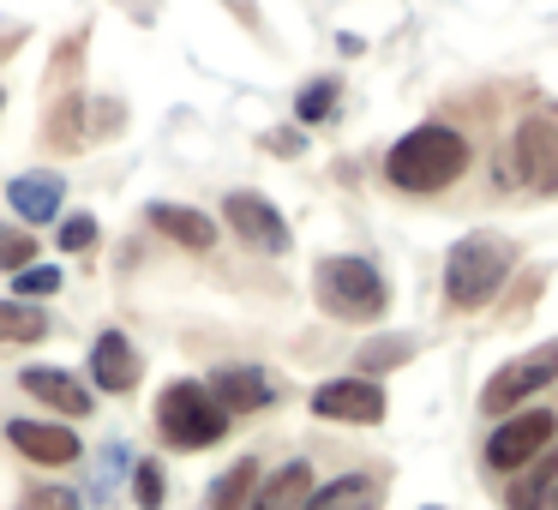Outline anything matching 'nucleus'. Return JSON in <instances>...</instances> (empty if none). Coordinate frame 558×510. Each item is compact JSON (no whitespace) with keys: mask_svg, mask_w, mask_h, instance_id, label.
<instances>
[{"mask_svg":"<svg viewBox=\"0 0 558 510\" xmlns=\"http://www.w3.org/2000/svg\"><path fill=\"white\" fill-rule=\"evenodd\" d=\"M19 510H78V493H66V486H31Z\"/></svg>","mask_w":558,"mask_h":510,"instance_id":"a878e982","label":"nucleus"},{"mask_svg":"<svg viewBox=\"0 0 558 510\" xmlns=\"http://www.w3.org/2000/svg\"><path fill=\"white\" fill-rule=\"evenodd\" d=\"M97 241V217H66L61 222V253H85Z\"/></svg>","mask_w":558,"mask_h":510,"instance_id":"bb28decb","label":"nucleus"},{"mask_svg":"<svg viewBox=\"0 0 558 510\" xmlns=\"http://www.w3.org/2000/svg\"><path fill=\"white\" fill-rule=\"evenodd\" d=\"M313 289H318V306H325L330 318H342V325H373V318L385 313V301H390L378 265H366V258H354V253L318 258Z\"/></svg>","mask_w":558,"mask_h":510,"instance_id":"7ed1b4c3","label":"nucleus"},{"mask_svg":"<svg viewBox=\"0 0 558 510\" xmlns=\"http://www.w3.org/2000/svg\"><path fill=\"white\" fill-rule=\"evenodd\" d=\"M13 289H19V301H25V294H54L61 289V270L54 265H25V270H13Z\"/></svg>","mask_w":558,"mask_h":510,"instance_id":"b1692460","label":"nucleus"},{"mask_svg":"<svg viewBox=\"0 0 558 510\" xmlns=\"http://www.w3.org/2000/svg\"><path fill=\"white\" fill-rule=\"evenodd\" d=\"M150 222H157L169 241L193 246V253H210L217 246V222L205 217V210H186V205H150Z\"/></svg>","mask_w":558,"mask_h":510,"instance_id":"dca6fc26","label":"nucleus"},{"mask_svg":"<svg viewBox=\"0 0 558 510\" xmlns=\"http://www.w3.org/2000/svg\"><path fill=\"white\" fill-rule=\"evenodd\" d=\"M253 486H258V462H253V457H241L229 474H217V481H210L205 510H241L246 498H253Z\"/></svg>","mask_w":558,"mask_h":510,"instance_id":"6ab92c4d","label":"nucleus"},{"mask_svg":"<svg viewBox=\"0 0 558 510\" xmlns=\"http://www.w3.org/2000/svg\"><path fill=\"white\" fill-rule=\"evenodd\" d=\"M205 390L229 414H258V409H270V402H277V385H270V373H258V366H217Z\"/></svg>","mask_w":558,"mask_h":510,"instance_id":"9d476101","label":"nucleus"},{"mask_svg":"<svg viewBox=\"0 0 558 510\" xmlns=\"http://www.w3.org/2000/svg\"><path fill=\"white\" fill-rule=\"evenodd\" d=\"M19 385H25L31 397H43L49 409H61V414H90V390L78 385L73 373H61V366H25Z\"/></svg>","mask_w":558,"mask_h":510,"instance_id":"2eb2a0df","label":"nucleus"},{"mask_svg":"<svg viewBox=\"0 0 558 510\" xmlns=\"http://www.w3.org/2000/svg\"><path fill=\"white\" fill-rule=\"evenodd\" d=\"M0 109H7V97H0Z\"/></svg>","mask_w":558,"mask_h":510,"instance_id":"c85d7f7f","label":"nucleus"},{"mask_svg":"<svg viewBox=\"0 0 558 510\" xmlns=\"http://www.w3.org/2000/svg\"><path fill=\"white\" fill-rule=\"evenodd\" d=\"M306 493H313V469H306V457H294V462H282L265 486H253V498H246L241 510H301Z\"/></svg>","mask_w":558,"mask_h":510,"instance_id":"4468645a","label":"nucleus"},{"mask_svg":"<svg viewBox=\"0 0 558 510\" xmlns=\"http://www.w3.org/2000/svg\"><path fill=\"white\" fill-rule=\"evenodd\" d=\"M157 426H162V438H169L174 450H210V445H222V433H229V409H222L205 385H186L181 378V385L162 390Z\"/></svg>","mask_w":558,"mask_h":510,"instance_id":"20e7f679","label":"nucleus"},{"mask_svg":"<svg viewBox=\"0 0 558 510\" xmlns=\"http://www.w3.org/2000/svg\"><path fill=\"white\" fill-rule=\"evenodd\" d=\"M553 433H558L553 409H522V414H510V421H498L493 438H486V469H498V474L522 469L529 457H541V450L553 445Z\"/></svg>","mask_w":558,"mask_h":510,"instance_id":"423d86ee","label":"nucleus"},{"mask_svg":"<svg viewBox=\"0 0 558 510\" xmlns=\"http://www.w3.org/2000/svg\"><path fill=\"white\" fill-rule=\"evenodd\" d=\"M301 510H378V481L373 474H342L330 486H313Z\"/></svg>","mask_w":558,"mask_h":510,"instance_id":"a211bd4d","label":"nucleus"},{"mask_svg":"<svg viewBox=\"0 0 558 510\" xmlns=\"http://www.w3.org/2000/svg\"><path fill=\"white\" fill-rule=\"evenodd\" d=\"M414 354V342L409 337H373L361 349V373H378V366H402Z\"/></svg>","mask_w":558,"mask_h":510,"instance_id":"4be33fe9","label":"nucleus"},{"mask_svg":"<svg viewBox=\"0 0 558 510\" xmlns=\"http://www.w3.org/2000/svg\"><path fill=\"white\" fill-rule=\"evenodd\" d=\"M330 109H337V78H313V85H306L301 97H294V114H301L306 126H318Z\"/></svg>","mask_w":558,"mask_h":510,"instance_id":"412c9836","label":"nucleus"},{"mask_svg":"<svg viewBox=\"0 0 558 510\" xmlns=\"http://www.w3.org/2000/svg\"><path fill=\"white\" fill-rule=\"evenodd\" d=\"M517 174L534 193H558V109H541L517 126Z\"/></svg>","mask_w":558,"mask_h":510,"instance_id":"1a4fd4ad","label":"nucleus"},{"mask_svg":"<svg viewBox=\"0 0 558 510\" xmlns=\"http://www.w3.org/2000/svg\"><path fill=\"white\" fill-rule=\"evenodd\" d=\"M222 217H229V229L241 234L253 253H265V258L289 253V222H282V210L270 205L265 193H229L222 198Z\"/></svg>","mask_w":558,"mask_h":510,"instance_id":"0eeeda50","label":"nucleus"},{"mask_svg":"<svg viewBox=\"0 0 558 510\" xmlns=\"http://www.w3.org/2000/svg\"><path fill=\"white\" fill-rule=\"evenodd\" d=\"M510 265H517V246H510L505 234H469V241H457L445 258V301L462 306V313L486 306L505 289Z\"/></svg>","mask_w":558,"mask_h":510,"instance_id":"f03ea898","label":"nucleus"},{"mask_svg":"<svg viewBox=\"0 0 558 510\" xmlns=\"http://www.w3.org/2000/svg\"><path fill=\"white\" fill-rule=\"evenodd\" d=\"M90 378H97V390H109V397H126V390L138 385V354L121 330H102L97 337V349H90Z\"/></svg>","mask_w":558,"mask_h":510,"instance_id":"f8f14e48","label":"nucleus"},{"mask_svg":"<svg viewBox=\"0 0 558 510\" xmlns=\"http://www.w3.org/2000/svg\"><path fill=\"white\" fill-rule=\"evenodd\" d=\"M390 409L385 385L373 378H330V385L313 390V414L318 421H349V426H378Z\"/></svg>","mask_w":558,"mask_h":510,"instance_id":"6e6552de","label":"nucleus"},{"mask_svg":"<svg viewBox=\"0 0 558 510\" xmlns=\"http://www.w3.org/2000/svg\"><path fill=\"white\" fill-rule=\"evenodd\" d=\"M553 481H558V445H546L541 457L522 462V481L505 493V505H510V510H546V493H553Z\"/></svg>","mask_w":558,"mask_h":510,"instance_id":"f3484780","label":"nucleus"},{"mask_svg":"<svg viewBox=\"0 0 558 510\" xmlns=\"http://www.w3.org/2000/svg\"><path fill=\"white\" fill-rule=\"evenodd\" d=\"M7 438H13L31 462H49V469H61V462L78 457V433L49 426V421H13V426H7Z\"/></svg>","mask_w":558,"mask_h":510,"instance_id":"ddd939ff","label":"nucleus"},{"mask_svg":"<svg viewBox=\"0 0 558 510\" xmlns=\"http://www.w3.org/2000/svg\"><path fill=\"white\" fill-rule=\"evenodd\" d=\"M61 198H66V181L54 169H31L7 186V205L19 210V222H54L61 217Z\"/></svg>","mask_w":558,"mask_h":510,"instance_id":"9b49d317","label":"nucleus"},{"mask_svg":"<svg viewBox=\"0 0 558 510\" xmlns=\"http://www.w3.org/2000/svg\"><path fill=\"white\" fill-rule=\"evenodd\" d=\"M546 510H558V481H553V493H546Z\"/></svg>","mask_w":558,"mask_h":510,"instance_id":"cd10ccee","label":"nucleus"},{"mask_svg":"<svg viewBox=\"0 0 558 510\" xmlns=\"http://www.w3.org/2000/svg\"><path fill=\"white\" fill-rule=\"evenodd\" d=\"M31 253H37V241L25 229H13V222H0V270H25Z\"/></svg>","mask_w":558,"mask_h":510,"instance_id":"5701e85b","label":"nucleus"},{"mask_svg":"<svg viewBox=\"0 0 558 510\" xmlns=\"http://www.w3.org/2000/svg\"><path fill=\"white\" fill-rule=\"evenodd\" d=\"M462 169H469V138L445 121H426L414 133H402L385 157V181L397 193H414V198L445 193L450 181H462Z\"/></svg>","mask_w":558,"mask_h":510,"instance_id":"f257e3e1","label":"nucleus"},{"mask_svg":"<svg viewBox=\"0 0 558 510\" xmlns=\"http://www.w3.org/2000/svg\"><path fill=\"white\" fill-rule=\"evenodd\" d=\"M133 498H138V510H162V469L157 462H138L133 469Z\"/></svg>","mask_w":558,"mask_h":510,"instance_id":"393cba45","label":"nucleus"},{"mask_svg":"<svg viewBox=\"0 0 558 510\" xmlns=\"http://www.w3.org/2000/svg\"><path fill=\"white\" fill-rule=\"evenodd\" d=\"M553 378H558V342H541V349L517 354V361H505L493 378H486L481 409L486 414H510V409H522L529 397H541Z\"/></svg>","mask_w":558,"mask_h":510,"instance_id":"39448f33","label":"nucleus"},{"mask_svg":"<svg viewBox=\"0 0 558 510\" xmlns=\"http://www.w3.org/2000/svg\"><path fill=\"white\" fill-rule=\"evenodd\" d=\"M49 337V313L37 301H0V342H37Z\"/></svg>","mask_w":558,"mask_h":510,"instance_id":"aec40b11","label":"nucleus"}]
</instances>
